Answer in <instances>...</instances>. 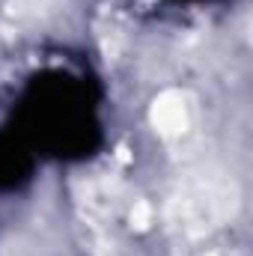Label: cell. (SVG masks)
<instances>
[{
    "mask_svg": "<svg viewBox=\"0 0 253 256\" xmlns=\"http://www.w3.org/2000/svg\"><path fill=\"white\" fill-rule=\"evenodd\" d=\"M155 126L161 131H167V134H173V131H179L185 126V108H182L179 96H164L161 98V104L155 108Z\"/></svg>",
    "mask_w": 253,
    "mask_h": 256,
    "instance_id": "obj_1",
    "label": "cell"
}]
</instances>
